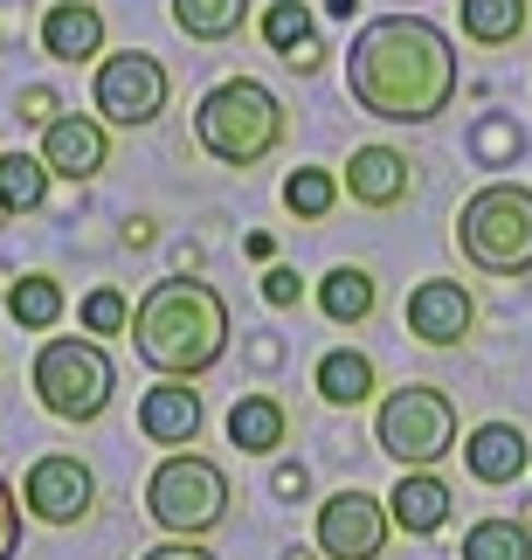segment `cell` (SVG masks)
<instances>
[{"instance_id": "obj_16", "label": "cell", "mask_w": 532, "mask_h": 560, "mask_svg": "<svg viewBox=\"0 0 532 560\" xmlns=\"http://www.w3.org/2000/svg\"><path fill=\"white\" fill-rule=\"evenodd\" d=\"M450 485H442L436 478V470H401V485L388 491V520L401 526V533H415V540H422V533H442V526H450Z\"/></svg>"}, {"instance_id": "obj_20", "label": "cell", "mask_w": 532, "mask_h": 560, "mask_svg": "<svg viewBox=\"0 0 532 560\" xmlns=\"http://www.w3.org/2000/svg\"><path fill=\"white\" fill-rule=\"evenodd\" d=\"M263 42L276 56H291L297 70H318V21H311V8H297V0L263 8Z\"/></svg>"}, {"instance_id": "obj_15", "label": "cell", "mask_w": 532, "mask_h": 560, "mask_svg": "<svg viewBox=\"0 0 532 560\" xmlns=\"http://www.w3.org/2000/svg\"><path fill=\"white\" fill-rule=\"evenodd\" d=\"M353 187V201L359 208H401L409 201V180H415V166L394 153V145H359V153L346 160V174H339Z\"/></svg>"}, {"instance_id": "obj_23", "label": "cell", "mask_w": 532, "mask_h": 560, "mask_svg": "<svg viewBox=\"0 0 532 560\" xmlns=\"http://www.w3.org/2000/svg\"><path fill=\"white\" fill-rule=\"evenodd\" d=\"M525 0H463V35L477 42V49H505V42L525 35Z\"/></svg>"}, {"instance_id": "obj_33", "label": "cell", "mask_w": 532, "mask_h": 560, "mask_svg": "<svg viewBox=\"0 0 532 560\" xmlns=\"http://www.w3.org/2000/svg\"><path fill=\"white\" fill-rule=\"evenodd\" d=\"M284 560H311V553H297V547H291V553H284Z\"/></svg>"}, {"instance_id": "obj_14", "label": "cell", "mask_w": 532, "mask_h": 560, "mask_svg": "<svg viewBox=\"0 0 532 560\" xmlns=\"http://www.w3.org/2000/svg\"><path fill=\"white\" fill-rule=\"evenodd\" d=\"M463 464H471L477 485L498 491V485H519L532 470V443H525L519 422H477L471 436H463Z\"/></svg>"}, {"instance_id": "obj_8", "label": "cell", "mask_w": 532, "mask_h": 560, "mask_svg": "<svg viewBox=\"0 0 532 560\" xmlns=\"http://www.w3.org/2000/svg\"><path fill=\"white\" fill-rule=\"evenodd\" d=\"M166 97H174V77H166V62L159 56H145V49H118V56H104L97 62V77H91V104H97V118L104 125H118V132H139V125H153L166 112Z\"/></svg>"}, {"instance_id": "obj_32", "label": "cell", "mask_w": 532, "mask_h": 560, "mask_svg": "<svg viewBox=\"0 0 532 560\" xmlns=\"http://www.w3.org/2000/svg\"><path fill=\"white\" fill-rule=\"evenodd\" d=\"M276 491H284V499H305V470H276Z\"/></svg>"}, {"instance_id": "obj_19", "label": "cell", "mask_w": 532, "mask_h": 560, "mask_svg": "<svg viewBox=\"0 0 532 560\" xmlns=\"http://www.w3.org/2000/svg\"><path fill=\"white\" fill-rule=\"evenodd\" d=\"M318 395H326L332 408H359V401H374V395H380L374 360L359 353V347H332L326 360H318Z\"/></svg>"}, {"instance_id": "obj_9", "label": "cell", "mask_w": 532, "mask_h": 560, "mask_svg": "<svg viewBox=\"0 0 532 560\" xmlns=\"http://www.w3.org/2000/svg\"><path fill=\"white\" fill-rule=\"evenodd\" d=\"M388 499H374V491H332L326 505H318V553L326 560H380V547H388Z\"/></svg>"}, {"instance_id": "obj_24", "label": "cell", "mask_w": 532, "mask_h": 560, "mask_svg": "<svg viewBox=\"0 0 532 560\" xmlns=\"http://www.w3.org/2000/svg\"><path fill=\"white\" fill-rule=\"evenodd\" d=\"M243 14H249V0H174V28L187 42H228V35H243Z\"/></svg>"}, {"instance_id": "obj_17", "label": "cell", "mask_w": 532, "mask_h": 560, "mask_svg": "<svg viewBox=\"0 0 532 560\" xmlns=\"http://www.w3.org/2000/svg\"><path fill=\"white\" fill-rule=\"evenodd\" d=\"M42 49L56 62H97L104 49V14L83 8V0H56L49 14H42Z\"/></svg>"}, {"instance_id": "obj_34", "label": "cell", "mask_w": 532, "mask_h": 560, "mask_svg": "<svg viewBox=\"0 0 532 560\" xmlns=\"http://www.w3.org/2000/svg\"><path fill=\"white\" fill-rule=\"evenodd\" d=\"M394 8H415V0H394Z\"/></svg>"}, {"instance_id": "obj_7", "label": "cell", "mask_w": 532, "mask_h": 560, "mask_svg": "<svg viewBox=\"0 0 532 560\" xmlns=\"http://www.w3.org/2000/svg\"><path fill=\"white\" fill-rule=\"evenodd\" d=\"M28 381H35V395L56 422H97L118 395V368L97 339H49V347L35 353Z\"/></svg>"}, {"instance_id": "obj_27", "label": "cell", "mask_w": 532, "mask_h": 560, "mask_svg": "<svg viewBox=\"0 0 532 560\" xmlns=\"http://www.w3.org/2000/svg\"><path fill=\"white\" fill-rule=\"evenodd\" d=\"M339 201V174H326V166H297V174L284 180V208L297 214V222H326Z\"/></svg>"}, {"instance_id": "obj_11", "label": "cell", "mask_w": 532, "mask_h": 560, "mask_svg": "<svg viewBox=\"0 0 532 560\" xmlns=\"http://www.w3.org/2000/svg\"><path fill=\"white\" fill-rule=\"evenodd\" d=\"M104 160H111V132H104V118H76V112H56L42 125V166H49V180H97Z\"/></svg>"}, {"instance_id": "obj_28", "label": "cell", "mask_w": 532, "mask_h": 560, "mask_svg": "<svg viewBox=\"0 0 532 560\" xmlns=\"http://www.w3.org/2000/svg\"><path fill=\"white\" fill-rule=\"evenodd\" d=\"M125 326H132V305H125V291L104 284V291L83 298V332H91V339H118Z\"/></svg>"}, {"instance_id": "obj_21", "label": "cell", "mask_w": 532, "mask_h": 560, "mask_svg": "<svg viewBox=\"0 0 532 560\" xmlns=\"http://www.w3.org/2000/svg\"><path fill=\"white\" fill-rule=\"evenodd\" d=\"M318 312H326L332 326H359V318L374 312V277L353 270V264L326 270V277H318Z\"/></svg>"}, {"instance_id": "obj_22", "label": "cell", "mask_w": 532, "mask_h": 560, "mask_svg": "<svg viewBox=\"0 0 532 560\" xmlns=\"http://www.w3.org/2000/svg\"><path fill=\"white\" fill-rule=\"evenodd\" d=\"M8 318L21 332H49L56 318H62V284L49 270H28V277H14V291H8Z\"/></svg>"}, {"instance_id": "obj_10", "label": "cell", "mask_w": 532, "mask_h": 560, "mask_svg": "<svg viewBox=\"0 0 532 560\" xmlns=\"http://www.w3.org/2000/svg\"><path fill=\"white\" fill-rule=\"evenodd\" d=\"M21 505L35 512L42 526H76V520H91V505H97V478H91V464L83 457H35L28 464V478H21Z\"/></svg>"}, {"instance_id": "obj_29", "label": "cell", "mask_w": 532, "mask_h": 560, "mask_svg": "<svg viewBox=\"0 0 532 560\" xmlns=\"http://www.w3.org/2000/svg\"><path fill=\"white\" fill-rule=\"evenodd\" d=\"M21 553V499H14V485L0 478V560H14Z\"/></svg>"}, {"instance_id": "obj_13", "label": "cell", "mask_w": 532, "mask_h": 560, "mask_svg": "<svg viewBox=\"0 0 532 560\" xmlns=\"http://www.w3.org/2000/svg\"><path fill=\"white\" fill-rule=\"evenodd\" d=\"M139 436L159 450H194L201 436V395L187 381H153L139 395Z\"/></svg>"}, {"instance_id": "obj_25", "label": "cell", "mask_w": 532, "mask_h": 560, "mask_svg": "<svg viewBox=\"0 0 532 560\" xmlns=\"http://www.w3.org/2000/svg\"><path fill=\"white\" fill-rule=\"evenodd\" d=\"M42 201H49V166H42V153H0V208L35 214Z\"/></svg>"}, {"instance_id": "obj_4", "label": "cell", "mask_w": 532, "mask_h": 560, "mask_svg": "<svg viewBox=\"0 0 532 560\" xmlns=\"http://www.w3.org/2000/svg\"><path fill=\"white\" fill-rule=\"evenodd\" d=\"M457 249L484 277H525L532 270V187L492 180L457 208Z\"/></svg>"}, {"instance_id": "obj_6", "label": "cell", "mask_w": 532, "mask_h": 560, "mask_svg": "<svg viewBox=\"0 0 532 560\" xmlns=\"http://www.w3.org/2000/svg\"><path fill=\"white\" fill-rule=\"evenodd\" d=\"M457 429H463L457 401L429 381L394 387V395H380V408H374V443L388 450L401 470H436L457 450Z\"/></svg>"}, {"instance_id": "obj_5", "label": "cell", "mask_w": 532, "mask_h": 560, "mask_svg": "<svg viewBox=\"0 0 532 560\" xmlns=\"http://www.w3.org/2000/svg\"><path fill=\"white\" fill-rule=\"evenodd\" d=\"M228 505H236L228 470L215 457H201V450H174V457L145 478V512H153V526H166L174 540H201V533H215L228 520Z\"/></svg>"}, {"instance_id": "obj_30", "label": "cell", "mask_w": 532, "mask_h": 560, "mask_svg": "<svg viewBox=\"0 0 532 560\" xmlns=\"http://www.w3.org/2000/svg\"><path fill=\"white\" fill-rule=\"evenodd\" d=\"M297 291H305V284H297V270H284V264L263 277V298H270V305H297Z\"/></svg>"}, {"instance_id": "obj_12", "label": "cell", "mask_w": 532, "mask_h": 560, "mask_svg": "<svg viewBox=\"0 0 532 560\" xmlns=\"http://www.w3.org/2000/svg\"><path fill=\"white\" fill-rule=\"evenodd\" d=\"M471 326H477V298L457 277H429V284L409 291V332L422 347H463Z\"/></svg>"}, {"instance_id": "obj_2", "label": "cell", "mask_w": 532, "mask_h": 560, "mask_svg": "<svg viewBox=\"0 0 532 560\" xmlns=\"http://www.w3.org/2000/svg\"><path fill=\"white\" fill-rule=\"evenodd\" d=\"M228 339H236L228 298L215 284H201V277H159L132 305V347L166 381H194L208 368H222Z\"/></svg>"}, {"instance_id": "obj_18", "label": "cell", "mask_w": 532, "mask_h": 560, "mask_svg": "<svg viewBox=\"0 0 532 560\" xmlns=\"http://www.w3.org/2000/svg\"><path fill=\"white\" fill-rule=\"evenodd\" d=\"M291 436V416L276 395H236V408H228V443L243 450V457H276Z\"/></svg>"}, {"instance_id": "obj_26", "label": "cell", "mask_w": 532, "mask_h": 560, "mask_svg": "<svg viewBox=\"0 0 532 560\" xmlns=\"http://www.w3.org/2000/svg\"><path fill=\"white\" fill-rule=\"evenodd\" d=\"M463 560H532V533L519 520H477L463 533Z\"/></svg>"}, {"instance_id": "obj_1", "label": "cell", "mask_w": 532, "mask_h": 560, "mask_svg": "<svg viewBox=\"0 0 532 560\" xmlns=\"http://www.w3.org/2000/svg\"><path fill=\"white\" fill-rule=\"evenodd\" d=\"M457 83V42L429 14H374L346 49V97L380 125H436Z\"/></svg>"}, {"instance_id": "obj_3", "label": "cell", "mask_w": 532, "mask_h": 560, "mask_svg": "<svg viewBox=\"0 0 532 560\" xmlns=\"http://www.w3.org/2000/svg\"><path fill=\"white\" fill-rule=\"evenodd\" d=\"M194 139H201L208 160L249 174V166H263L276 145H284V104H276V91L257 83V77H228V83H215V91L201 97Z\"/></svg>"}, {"instance_id": "obj_31", "label": "cell", "mask_w": 532, "mask_h": 560, "mask_svg": "<svg viewBox=\"0 0 532 560\" xmlns=\"http://www.w3.org/2000/svg\"><path fill=\"white\" fill-rule=\"evenodd\" d=\"M139 560H215L201 540H166V547H153V553H139Z\"/></svg>"}]
</instances>
